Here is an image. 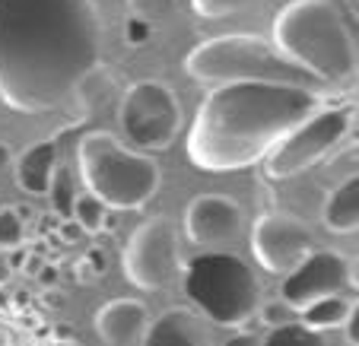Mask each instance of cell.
I'll return each mask as SVG.
<instances>
[{
  "label": "cell",
  "mask_w": 359,
  "mask_h": 346,
  "mask_svg": "<svg viewBox=\"0 0 359 346\" xmlns=\"http://www.w3.org/2000/svg\"><path fill=\"white\" fill-rule=\"evenodd\" d=\"M102 57L93 0H0V102L45 115L74 99Z\"/></svg>",
  "instance_id": "6da1fadb"
},
{
  "label": "cell",
  "mask_w": 359,
  "mask_h": 346,
  "mask_svg": "<svg viewBox=\"0 0 359 346\" xmlns=\"http://www.w3.org/2000/svg\"><path fill=\"white\" fill-rule=\"evenodd\" d=\"M321 109V92L273 83L213 86L197 105L184 150L201 172H238L264 156Z\"/></svg>",
  "instance_id": "7a4b0ae2"
},
{
  "label": "cell",
  "mask_w": 359,
  "mask_h": 346,
  "mask_svg": "<svg viewBox=\"0 0 359 346\" xmlns=\"http://www.w3.org/2000/svg\"><path fill=\"white\" fill-rule=\"evenodd\" d=\"M273 48L312 80H344L356 70V48L331 0H290L273 16Z\"/></svg>",
  "instance_id": "3957f363"
},
{
  "label": "cell",
  "mask_w": 359,
  "mask_h": 346,
  "mask_svg": "<svg viewBox=\"0 0 359 346\" xmlns=\"http://www.w3.org/2000/svg\"><path fill=\"white\" fill-rule=\"evenodd\" d=\"M184 70L197 83H273V86H299L321 92V83L292 67L277 48L261 35L232 32L217 35L201 45H194L184 57Z\"/></svg>",
  "instance_id": "277c9868"
},
{
  "label": "cell",
  "mask_w": 359,
  "mask_h": 346,
  "mask_svg": "<svg viewBox=\"0 0 359 346\" xmlns=\"http://www.w3.org/2000/svg\"><path fill=\"white\" fill-rule=\"evenodd\" d=\"M86 194L109 210H140L159 191V165L130 150L109 130H93L76 146Z\"/></svg>",
  "instance_id": "5b68a950"
},
{
  "label": "cell",
  "mask_w": 359,
  "mask_h": 346,
  "mask_svg": "<svg viewBox=\"0 0 359 346\" xmlns=\"http://www.w3.org/2000/svg\"><path fill=\"white\" fill-rule=\"evenodd\" d=\"M182 292L197 314L219 327H242L248 318H255L261 302L258 277L229 251L197 254L188 261L182 273Z\"/></svg>",
  "instance_id": "8992f818"
},
{
  "label": "cell",
  "mask_w": 359,
  "mask_h": 346,
  "mask_svg": "<svg viewBox=\"0 0 359 346\" xmlns=\"http://www.w3.org/2000/svg\"><path fill=\"white\" fill-rule=\"evenodd\" d=\"M118 121L137 150L163 153L172 146L182 127V105L172 86L159 80H143L118 95Z\"/></svg>",
  "instance_id": "52a82bcc"
},
{
  "label": "cell",
  "mask_w": 359,
  "mask_h": 346,
  "mask_svg": "<svg viewBox=\"0 0 359 346\" xmlns=\"http://www.w3.org/2000/svg\"><path fill=\"white\" fill-rule=\"evenodd\" d=\"M353 111L350 109H325L321 105L315 115H309L299 127H292L283 140L264 156V175L280 181V178H292L299 172L318 165L331 150H337V143L350 134Z\"/></svg>",
  "instance_id": "ba28073f"
},
{
  "label": "cell",
  "mask_w": 359,
  "mask_h": 346,
  "mask_svg": "<svg viewBox=\"0 0 359 346\" xmlns=\"http://www.w3.org/2000/svg\"><path fill=\"white\" fill-rule=\"evenodd\" d=\"M121 267L128 283H134L137 289H165L182 267L175 223L169 216H149L147 223L137 226L124 244Z\"/></svg>",
  "instance_id": "9c48e42d"
},
{
  "label": "cell",
  "mask_w": 359,
  "mask_h": 346,
  "mask_svg": "<svg viewBox=\"0 0 359 346\" xmlns=\"http://www.w3.org/2000/svg\"><path fill=\"white\" fill-rule=\"evenodd\" d=\"M315 248L312 232L292 213H261L251 226V254L267 273H290Z\"/></svg>",
  "instance_id": "30bf717a"
},
{
  "label": "cell",
  "mask_w": 359,
  "mask_h": 346,
  "mask_svg": "<svg viewBox=\"0 0 359 346\" xmlns=\"http://www.w3.org/2000/svg\"><path fill=\"white\" fill-rule=\"evenodd\" d=\"M350 283V261L334 248H312L296 267L283 277L280 283V299L292 308L302 312L305 305H312L327 296H340L344 286Z\"/></svg>",
  "instance_id": "8fae6325"
},
{
  "label": "cell",
  "mask_w": 359,
  "mask_h": 346,
  "mask_svg": "<svg viewBox=\"0 0 359 346\" xmlns=\"http://www.w3.org/2000/svg\"><path fill=\"white\" fill-rule=\"evenodd\" d=\"M242 232V207L229 194H197L184 210V235L191 244L219 248Z\"/></svg>",
  "instance_id": "7c38bea8"
},
{
  "label": "cell",
  "mask_w": 359,
  "mask_h": 346,
  "mask_svg": "<svg viewBox=\"0 0 359 346\" xmlns=\"http://www.w3.org/2000/svg\"><path fill=\"white\" fill-rule=\"evenodd\" d=\"M137 346H213L194 308H169L159 318L147 321Z\"/></svg>",
  "instance_id": "4fadbf2b"
},
{
  "label": "cell",
  "mask_w": 359,
  "mask_h": 346,
  "mask_svg": "<svg viewBox=\"0 0 359 346\" xmlns=\"http://www.w3.org/2000/svg\"><path fill=\"white\" fill-rule=\"evenodd\" d=\"M149 314L140 299H111L93 314V327L109 346H130L140 340Z\"/></svg>",
  "instance_id": "5bb4252c"
},
{
  "label": "cell",
  "mask_w": 359,
  "mask_h": 346,
  "mask_svg": "<svg viewBox=\"0 0 359 346\" xmlns=\"http://www.w3.org/2000/svg\"><path fill=\"white\" fill-rule=\"evenodd\" d=\"M55 172H57V143L39 140L13 162V181H16V188L26 191V194L41 197L51 188Z\"/></svg>",
  "instance_id": "9a60e30c"
},
{
  "label": "cell",
  "mask_w": 359,
  "mask_h": 346,
  "mask_svg": "<svg viewBox=\"0 0 359 346\" xmlns=\"http://www.w3.org/2000/svg\"><path fill=\"white\" fill-rule=\"evenodd\" d=\"M321 223H325V229L337 232V235L356 232V226H359V178L356 175L340 181L327 194L325 210H321Z\"/></svg>",
  "instance_id": "2e32d148"
},
{
  "label": "cell",
  "mask_w": 359,
  "mask_h": 346,
  "mask_svg": "<svg viewBox=\"0 0 359 346\" xmlns=\"http://www.w3.org/2000/svg\"><path fill=\"white\" fill-rule=\"evenodd\" d=\"M353 312H356V299H346L344 292H340V296H327V299L305 305L302 312H296V321L305 331L331 333V331H340Z\"/></svg>",
  "instance_id": "e0dca14e"
},
{
  "label": "cell",
  "mask_w": 359,
  "mask_h": 346,
  "mask_svg": "<svg viewBox=\"0 0 359 346\" xmlns=\"http://www.w3.org/2000/svg\"><path fill=\"white\" fill-rule=\"evenodd\" d=\"M258 346H334V343L327 340V333L305 331L299 321H292L286 327H273L264 337V343H258Z\"/></svg>",
  "instance_id": "ac0fdd59"
},
{
  "label": "cell",
  "mask_w": 359,
  "mask_h": 346,
  "mask_svg": "<svg viewBox=\"0 0 359 346\" xmlns=\"http://www.w3.org/2000/svg\"><path fill=\"white\" fill-rule=\"evenodd\" d=\"M74 219L76 226L83 229V235H99V232H105V219H109V207L99 204L95 197L89 194H80L74 200Z\"/></svg>",
  "instance_id": "d6986e66"
},
{
  "label": "cell",
  "mask_w": 359,
  "mask_h": 346,
  "mask_svg": "<svg viewBox=\"0 0 359 346\" xmlns=\"http://www.w3.org/2000/svg\"><path fill=\"white\" fill-rule=\"evenodd\" d=\"M48 197H51V213H55L57 219H70L74 216V181H70V169L64 165V169L55 172V178H51V188H48Z\"/></svg>",
  "instance_id": "ffe728a7"
},
{
  "label": "cell",
  "mask_w": 359,
  "mask_h": 346,
  "mask_svg": "<svg viewBox=\"0 0 359 346\" xmlns=\"http://www.w3.org/2000/svg\"><path fill=\"white\" fill-rule=\"evenodd\" d=\"M255 4H261V0H191V10L203 20H223V16L242 13Z\"/></svg>",
  "instance_id": "44dd1931"
},
{
  "label": "cell",
  "mask_w": 359,
  "mask_h": 346,
  "mask_svg": "<svg viewBox=\"0 0 359 346\" xmlns=\"http://www.w3.org/2000/svg\"><path fill=\"white\" fill-rule=\"evenodd\" d=\"M26 242V223L16 216V207H0V248L13 251Z\"/></svg>",
  "instance_id": "7402d4cb"
},
{
  "label": "cell",
  "mask_w": 359,
  "mask_h": 346,
  "mask_svg": "<svg viewBox=\"0 0 359 346\" xmlns=\"http://www.w3.org/2000/svg\"><path fill=\"white\" fill-rule=\"evenodd\" d=\"M255 321L273 331V327L292 324V321H296V312L277 296V299H271V302H258V308H255Z\"/></svg>",
  "instance_id": "603a6c76"
},
{
  "label": "cell",
  "mask_w": 359,
  "mask_h": 346,
  "mask_svg": "<svg viewBox=\"0 0 359 346\" xmlns=\"http://www.w3.org/2000/svg\"><path fill=\"white\" fill-rule=\"evenodd\" d=\"M130 10V16H140V20L147 22H156L163 20V16H169L172 10H175L178 0H124Z\"/></svg>",
  "instance_id": "cb8c5ba5"
},
{
  "label": "cell",
  "mask_w": 359,
  "mask_h": 346,
  "mask_svg": "<svg viewBox=\"0 0 359 346\" xmlns=\"http://www.w3.org/2000/svg\"><path fill=\"white\" fill-rule=\"evenodd\" d=\"M124 39H128V45H147L149 39H153V22L140 20V16H128L124 20Z\"/></svg>",
  "instance_id": "d4e9b609"
},
{
  "label": "cell",
  "mask_w": 359,
  "mask_h": 346,
  "mask_svg": "<svg viewBox=\"0 0 359 346\" xmlns=\"http://www.w3.org/2000/svg\"><path fill=\"white\" fill-rule=\"evenodd\" d=\"M83 238V229L74 223V219H61L55 229V242H64V244H76Z\"/></svg>",
  "instance_id": "484cf974"
},
{
  "label": "cell",
  "mask_w": 359,
  "mask_h": 346,
  "mask_svg": "<svg viewBox=\"0 0 359 346\" xmlns=\"http://www.w3.org/2000/svg\"><path fill=\"white\" fill-rule=\"evenodd\" d=\"M4 258H7V267H10V273H16V270H26V267H29V258H32V251H29V248H22V244H20V248H13V251H10V254H4Z\"/></svg>",
  "instance_id": "4316f807"
},
{
  "label": "cell",
  "mask_w": 359,
  "mask_h": 346,
  "mask_svg": "<svg viewBox=\"0 0 359 346\" xmlns=\"http://www.w3.org/2000/svg\"><path fill=\"white\" fill-rule=\"evenodd\" d=\"M74 277H76V283H80V286H93V283H99V273H95L83 258L74 264Z\"/></svg>",
  "instance_id": "83f0119b"
},
{
  "label": "cell",
  "mask_w": 359,
  "mask_h": 346,
  "mask_svg": "<svg viewBox=\"0 0 359 346\" xmlns=\"http://www.w3.org/2000/svg\"><path fill=\"white\" fill-rule=\"evenodd\" d=\"M35 279L41 283V289H57V267L55 264H41Z\"/></svg>",
  "instance_id": "f1b7e54d"
},
{
  "label": "cell",
  "mask_w": 359,
  "mask_h": 346,
  "mask_svg": "<svg viewBox=\"0 0 359 346\" xmlns=\"http://www.w3.org/2000/svg\"><path fill=\"white\" fill-rule=\"evenodd\" d=\"M340 331H344V337H346V346H359V308L346 318V324L340 327Z\"/></svg>",
  "instance_id": "f546056e"
},
{
  "label": "cell",
  "mask_w": 359,
  "mask_h": 346,
  "mask_svg": "<svg viewBox=\"0 0 359 346\" xmlns=\"http://www.w3.org/2000/svg\"><path fill=\"white\" fill-rule=\"evenodd\" d=\"M83 261H86V264L93 267V270L99 273V277L105 273V267H109V261H105V251H102V248H89V251L83 254Z\"/></svg>",
  "instance_id": "4dcf8cb0"
},
{
  "label": "cell",
  "mask_w": 359,
  "mask_h": 346,
  "mask_svg": "<svg viewBox=\"0 0 359 346\" xmlns=\"http://www.w3.org/2000/svg\"><path fill=\"white\" fill-rule=\"evenodd\" d=\"M223 346H258V340H255V333H245V331H238V333H232V337L226 340Z\"/></svg>",
  "instance_id": "1f68e13d"
},
{
  "label": "cell",
  "mask_w": 359,
  "mask_h": 346,
  "mask_svg": "<svg viewBox=\"0 0 359 346\" xmlns=\"http://www.w3.org/2000/svg\"><path fill=\"white\" fill-rule=\"evenodd\" d=\"M57 223H61V219H57L55 213H45V216H39V232L41 235H55Z\"/></svg>",
  "instance_id": "d6a6232c"
},
{
  "label": "cell",
  "mask_w": 359,
  "mask_h": 346,
  "mask_svg": "<svg viewBox=\"0 0 359 346\" xmlns=\"http://www.w3.org/2000/svg\"><path fill=\"white\" fill-rule=\"evenodd\" d=\"M41 302H45L48 308H61L64 305V292L61 289H45L41 292Z\"/></svg>",
  "instance_id": "836d02e7"
},
{
  "label": "cell",
  "mask_w": 359,
  "mask_h": 346,
  "mask_svg": "<svg viewBox=\"0 0 359 346\" xmlns=\"http://www.w3.org/2000/svg\"><path fill=\"white\" fill-rule=\"evenodd\" d=\"M10 162H13V150H10L7 143H0V172H7Z\"/></svg>",
  "instance_id": "e575fe53"
},
{
  "label": "cell",
  "mask_w": 359,
  "mask_h": 346,
  "mask_svg": "<svg viewBox=\"0 0 359 346\" xmlns=\"http://www.w3.org/2000/svg\"><path fill=\"white\" fill-rule=\"evenodd\" d=\"M10 277H13V273H10V267H7V258H4V251H0V286L7 283Z\"/></svg>",
  "instance_id": "d590c367"
},
{
  "label": "cell",
  "mask_w": 359,
  "mask_h": 346,
  "mask_svg": "<svg viewBox=\"0 0 359 346\" xmlns=\"http://www.w3.org/2000/svg\"><path fill=\"white\" fill-rule=\"evenodd\" d=\"M346 4H350V10L356 13V4H359V0H346Z\"/></svg>",
  "instance_id": "8d00e7d4"
}]
</instances>
